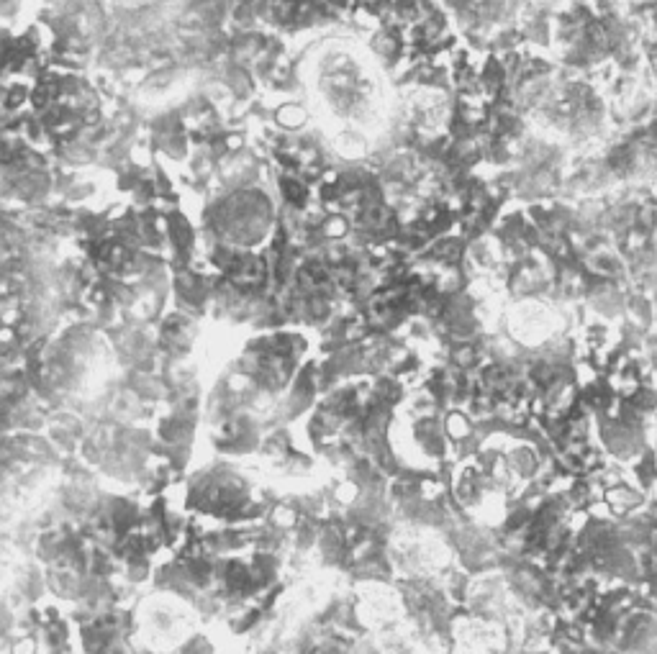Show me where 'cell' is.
<instances>
[{
    "label": "cell",
    "mask_w": 657,
    "mask_h": 654,
    "mask_svg": "<svg viewBox=\"0 0 657 654\" xmlns=\"http://www.w3.org/2000/svg\"><path fill=\"white\" fill-rule=\"evenodd\" d=\"M647 62H650V72L652 77L657 80V49H652V52H647Z\"/></svg>",
    "instance_id": "1"
}]
</instances>
